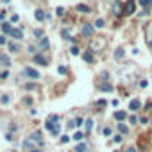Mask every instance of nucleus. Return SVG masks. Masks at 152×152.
I'll use <instances>...</instances> for the list:
<instances>
[{"instance_id":"1","label":"nucleus","mask_w":152,"mask_h":152,"mask_svg":"<svg viewBox=\"0 0 152 152\" xmlns=\"http://www.w3.org/2000/svg\"><path fill=\"white\" fill-rule=\"evenodd\" d=\"M22 74H23L25 77H30V79H39V74H38L36 70H32V68H25Z\"/></svg>"},{"instance_id":"2","label":"nucleus","mask_w":152,"mask_h":152,"mask_svg":"<svg viewBox=\"0 0 152 152\" xmlns=\"http://www.w3.org/2000/svg\"><path fill=\"white\" fill-rule=\"evenodd\" d=\"M133 13H134V2L129 0V2L125 4V11H123V15H133Z\"/></svg>"},{"instance_id":"3","label":"nucleus","mask_w":152,"mask_h":152,"mask_svg":"<svg viewBox=\"0 0 152 152\" xmlns=\"http://www.w3.org/2000/svg\"><path fill=\"white\" fill-rule=\"evenodd\" d=\"M129 109H131V111H138V109H141V102H140V100H131V102H129Z\"/></svg>"},{"instance_id":"4","label":"nucleus","mask_w":152,"mask_h":152,"mask_svg":"<svg viewBox=\"0 0 152 152\" xmlns=\"http://www.w3.org/2000/svg\"><path fill=\"white\" fill-rule=\"evenodd\" d=\"M113 116H115V120L123 122L125 118H127V113H125V111H115V115H113Z\"/></svg>"},{"instance_id":"5","label":"nucleus","mask_w":152,"mask_h":152,"mask_svg":"<svg viewBox=\"0 0 152 152\" xmlns=\"http://www.w3.org/2000/svg\"><path fill=\"white\" fill-rule=\"evenodd\" d=\"M82 34H84V36H91V34H93V25L84 23V25H82Z\"/></svg>"},{"instance_id":"6","label":"nucleus","mask_w":152,"mask_h":152,"mask_svg":"<svg viewBox=\"0 0 152 152\" xmlns=\"http://www.w3.org/2000/svg\"><path fill=\"white\" fill-rule=\"evenodd\" d=\"M29 140L30 141H38V143H41L43 138H41V133H39V131H36V133H32V134L29 136Z\"/></svg>"},{"instance_id":"7","label":"nucleus","mask_w":152,"mask_h":152,"mask_svg":"<svg viewBox=\"0 0 152 152\" xmlns=\"http://www.w3.org/2000/svg\"><path fill=\"white\" fill-rule=\"evenodd\" d=\"M9 34H11L15 39H22V38H23V32H22L20 29H11V32H9Z\"/></svg>"},{"instance_id":"8","label":"nucleus","mask_w":152,"mask_h":152,"mask_svg":"<svg viewBox=\"0 0 152 152\" xmlns=\"http://www.w3.org/2000/svg\"><path fill=\"white\" fill-rule=\"evenodd\" d=\"M34 63H38V64H41V66H47V59L41 54H36V56H34Z\"/></svg>"},{"instance_id":"9","label":"nucleus","mask_w":152,"mask_h":152,"mask_svg":"<svg viewBox=\"0 0 152 152\" xmlns=\"http://www.w3.org/2000/svg\"><path fill=\"white\" fill-rule=\"evenodd\" d=\"M0 63H2L4 66H11V59H9L5 54H0Z\"/></svg>"},{"instance_id":"10","label":"nucleus","mask_w":152,"mask_h":152,"mask_svg":"<svg viewBox=\"0 0 152 152\" xmlns=\"http://www.w3.org/2000/svg\"><path fill=\"white\" fill-rule=\"evenodd\" d=\"M86 150H88V145H86V143H82V141H81V143H77L75 152H86Z\"/></svg>"},{"instance_id":"11","label":"nucleus","mask_w":152,"mask_h":152,"mask_svg":"<svg viewBox=\"0 0 152 152\" xmlns=\"http://www.w3.org/2000/svg\"><path fill=\"white\" fill-rule=\"evenodd\" d=\"M82 138H84V134H82V133H81V131H77L75 134H74V136H72V140H75L77 143H81V141H82Z\"/></svg>"},{"instance_id":"12","label":"nucleus","mask_w":152,"mask_h":152,"mask_svg":"<svg viewBox=\"0 0 152 152\" xmlns=\"http://www.w3.org/2000/svg\"><path fill=\"white\" fill-rule=\"evenodd\" d=\"M118 131H120V134H127L129 133V127L125 123H118Z\"/></svg>"},{"instance_id":"13","label":"nucleus","mask_w":152,"mask_h":152,"mask_svg":"<svg viewBox=\"0 0 152 152\" xmlns=\"http://www.w3.org/2000/svg\"><path fill=\"white\" fill-rule=\"evenodd\" d=\"M9 50H11V52H13V54H18V52H20V47L16 45V43H9Z\"/></svg>"},{"instance_id":"14","label":"nucleus","mask_w":152,"mask_h":152,"mask_svg":"<svg viewBox=\"0 0 152 152\" xmlns=\"http://www.w3.org/2000/svg\"><path fill=\"white\" fill-rule=\"evenodd\" d=\"M77 11H81V13H90V7L84 5V4H79V5H77Z\"/></svg>"},{"instance_id":"15","label":"nucleus","mask_w":152,"mask_h":152,"mask_svg":"<svg viewBox=\"0 0 152 152\" xmlns=\"http://www.w3.org/2000/svg\"><path fill=\"white\" fill-rule=\"evenodd\" d=\"M34 15H36V18H38V20H45V18H47V15L41 11V9H36V13H34Z\"/></svg>"},{"instance_id":"16","label":"nucleus","mask_w":152,"mask_h":152,"mask_svg":"<svg viewBox=\"0 0 152 152\" xmlns=\"http://www.w3.org/2000/svg\"><path fill=\"white\" fill-rule=\"evenodd\" d=\"M138 4H140L141 7H150V5H152V0H138Z\"/></svg>"},{"instance_id":"17","label":"nucleus","mask_w":152,"mask_h":152,"mask_svg":"<svg viewBox=\"0 0 152 152\" xmlns=\"http://www.w3.org/2000/svg\"><path fill=\"white\" fill-rule=\"evenodd\" d=\"M0 27H2V30H4V32H7V34H9V32H11V29H13V27H11V25H9L7 22H4V23H2Z\"/></svg>"},{"instance_id":"18","label":"nucleus","mask_w":152,"mask_h":152,"mask_svg":"<svg viewBox=\"0 0 152 152\" xmlns=\"http://www.w3.org/2000/svg\"><path fill=\"white\" fill-rule=\"evenodd\" d=\"M39 47H41V48H48V39H47L45 36L39 39Z\"/></svg>"},{"instance_id":"19","label":"nucleus","mask_w":152,"mask_h":152,"mask_svg":"<svg viewBox=\"0 0 152 152\" xmlns=\"http://www.w3.org/2000/svg\"><path fill=\"white\" fill-rule=\"evenodd\" d=\"M82 57H84V61H86V63H91V61H93L91 52H84V56H82Z\"/></svg>"},{"instance_id":"20","label":"nucleus","mask_w":152,"mask_h":152,"mask_svg":"<svg viewBox=\"0 0 152 152\" xmlns=\"http://www.w3.org/2000/svg\"><path fill=\"white\" fill-rule=\"evenodd\" d=\"M100 91H113L111 84H100Z\"/></svg>"},{"instance_id":"21","label":"nucleus","mask_w":152,"mask_h":152,"mask_svg":"<svg viewBox=\"0 0 152 152\" xmlns=\"http://www.w3.org/2000/svg\"><path fill=\"white\" fill-rule=\"evenodd\" d=\"M84 125H86V131H90L91 127H93V120H91V118H86V120H84Z\"/></svg>"},{"instance_id":"22","label":"nucleus","mask_w":152,"mask_h":152,"mask_svg":"<svg viewBox=\"0 0 152 152\" xmlns=\"http://www.w3.org/2000/svg\"><path fill=\"white\" fill-rule=\"evenodd\" d=\"M59 133H61V125H59V123H56V125H54V129H52V134H54V136H57Z\"/></svg>"},{"instance_id":"23","label":"nucleus","mask_w":152,"mask_h":152,"mask_svg":"<svg viewBox=\"0 0 152 152\" xmlns=\"http://www.w3.org/2000/svg\"><path fill=\"white\" fill-rule=\"evenodd\" d=\"M57 120H59V116H57V115H50V116L47 118V122H50V123H56Z\"/></svg>"},{"instance_id":"24","label":"nucleus","mask_w":152,"mask_h":152,"mask_svg":"<svg viewBox=\"0 0 152 152\" xmlns=\"http://www.w3.org/2000/svg\"><path fill=\"white\" fill-rule=\"evenodd\" d=\"M104 25H106V22H104V20H100V18H98V20L95 22V27H98V29H102Z\"/></svg>"},{"instance_id":"25","label":"nucleus","mask_w":152,"mask_h":152,"mask_svg":"<svg viewBox=\"0 0 152 152\" xmlns=\"http://www.w3.org/2000/svg\"><path fill=\"white\" fill-rule=\"evenodd\" d=\"M115 57H116V59H120V57H123V48H118V50H116Z\"/></svg>"},{"instance_id":"26","label":"nucleus","mask_w":152,"mask_h":152,"mask_svg":"<svg viewBox=\"0 0 152 152\" xmlns=\"http://www.w3.org/2000/svg\"><path fill=\"white\" fill-rule=\"evenodd\" d=\"M34 36H36V38H39V39H41V38H43V30H41V29L34 30Z\"/></svg>"},{"instance_id":"27","label":"nucleus","mask_w":152,"mask_h":152,"mask_svg":"<svg viewBox=\"0 0 152 152\" xmlns=\"http://www.w3.org/2000/svg\"><path fill=\"white\" fill-rule=\"evenodd\" d=\"M63 38H64V39H70V41L74 39V38H70V32H68V30H63Z\"/></svg>"},{"instance_id":"28","label":"nucleus","mask_w":152,"mask_h":152,"mask_svg":"<svg viewBox=\"0 0 152 152\" xmlns=\"http://www.w3.org/2000/svg\"><path fill=\"white\" fill-rule=\"evenodd\" d=\"M30 145H32V141H30V140H25V141L22 143V147H25V149H29Z\"/></svg>"},{"instance_id":"29","label":"nucleus","mask_w":152,"mask_h":152,"mask_svg":"<svg viewBox=\"0 0 152 152\" xmlns=\"http://www.w3.org/2000/svg\"><path fill=\"white\" fill-rule=\"evenodd\" d=\"M111 127H104V136H111Z\"/></svg>"},{"instance_id":"30","label":"nucleus","mask_w":152,"mask_h":152,"mask_svg":"<svg viewBox=\"0 0 152 152\" xmlns=\"http://www.w3.org/2000/svg\"><path fill=\"white\" fill-rule=\"evenodd\" d=\"M70 140H72V138H70V136H66V134H64V136L61 138V143H68Z\"/></svg>"},{"instance_id":"31","label":"nucleus","mask_w":152,"mask_h":152,"mask_svg":"<svg viewBox=\"0 0 152 152\" xmlns=\"http://www.w3.org/2000/svg\"><path fill=\"white\" fill-rule=\"evenodd\" d=\"M0 102H2V104H7V102H9V97H7V95H4V97L0 98Z\"/></svg>"},{"instance_id":"32","label":"nucleus","mask_w":152,"mask_h":152,"mask_svg":"<svg viewBox=\"0 0 152 152\" xmlns=\"http://www.w3.org/2000/svg\"><path fill=\"white\" fill-rule=\"evenodd\" d=\"M129 122H131L133 125H136V123H138V118H136V116H129Z\"/></svg>"},{"instance_id":"33","label":"nucleus","mask_w":152,"mask_h":152,"mask_svg":"<svg viewBox=\"0 0 152 152\" xmlns=\"http://www.w3.org/2000/svg\"><path fill=\"white\" fill-rule=\"evenodd\" d=\"M34 88H36V84H32V82L25 84V90H34Z\"/></svg>"},{"instance_id":"34","label":"nucleus","mask_w":152,"mask_h":152,"mask_svg":"<svg viewBox=\"0 0 152 152\" xmlns=\"http://www.w3.org/2000/svg\"><path fill=\"white\" fill-rule=\"evenodd\" d=\"M79 52H81V50H79L77 47H72V54H74V56H79Z\"/></svg>"},{"instance_id":"35","label":"nucleus","mask_w":152,"mask_h":152,"mask_svg":"<svg viewBox=\"0 0 152 152\" xmlns=\"http://www.w3.org/2000/svg\"><path fill=\"white\" fill-rule=\"evenodd\" d=\"M113 141H115V143H120V141H122V134H118V136H115V138H113Z\"/></svg>"},{"instance_id":"36","label":"nucleus","mask_w":152,"mask_h":152,"mask_svg":"<svg viewBox=\"0 0 152 152\" xmlns=\"http://www.w3.org/2000/svg\"><path fill=\"white\" fill-rule=\"evenodd\" d=\"M75 125H82V123H84V120H82V118H75Z\"/></svg>"},{"instance_id":"37","label":"nucleus","mask_w":152,"mask_h":152,"mask_svg":"<svg viewBox=\"0 0 152 152\" xmlns=\"http://www.w3.org/2000/svg\"><path fill=\"white\" fill-rule=\"evenodd\" d=\"M57 72L63 75V74H66V68H64V66H59V68H57Z\"/></svg>"},{"instance_id":"38","label":"nucleus","mask_w":152,"mask_h":152,"mask_svg":"<svg viewBox=\"0 0 152 152\" xmlns=\"http://www.w3.org/2000/svg\"><path fill=\"white\" fill-rule=\"evenodd\" d=\"M7 75H9V72H2L0 74V79H7Z\"/></svg>"},{"instance_id":"39","label":"nucleus","mask_w":152,"mask_h":152,"mask_svg":"<svg viewBox=\"0 0 152 152\" xmlns=\"http://www.w3.org/2000/svg\"><path fill=\"white\" fill-rule=\"evenodd\" d=\"M5 43H7V41H5V38L0 34V45H5Z\"/></svg>"},{"instance_id":"40","label":"nucleus","mask_w":152,"mask_h":152,"mask_svg":"<svg viewBox=\"0 0 152 152\" xmlns=\"http://www.w3.org/2000/svg\"><path fill=\"white\" fill-rule=\"evenodd\" d=\"M56 13H57V16H63V13H64V11H63V7H57V11H56Z\"/></svg>"},{"instance_id":"41","label":"nucleus","mask_w":152,"mask_h":152,"mask_svg":"<svg viewBox=\"0 0 152 152\" xmlns=\"http://www.w3.org/2000/svg\"><path fill=\"white\" fill-rule=\"evenodd\" d=\"M23 102H25V104H32V98H30V97H25V100H23Z\"/></svg>"},{"instance_id":"42","label":"nucleus","mask_w":152,"mask_h":152,"mask_svg":"<svg viewBox=\"0 0 152 152\" xmlns=\"http://www.w3.org/2000/svg\"><path fill=\"white\" fill-rule=\"evenodd\" d=\"M18 20H20V18H18V15H13V16H11V22H18Z\"/></svg>"},{"instance_id":"43","label":"nucleus","mask_w":152,"mask_h":152,"mask_svg":"<svg viewBox=\"0 0 152 152\" xmlns=\"http://www.w3.org/2000/svg\"><path fill=\"white\" fill-rule=\"evenodd\" d=\"M147 84H149L147 81H141V82H140V86H141V88H147Z\"/></svg>"},{"instance_id":"44","label":"nucleus","mask_w":152,"mask_h":152,"mask_svg":"<svg viewBox=\"0 0 152 152\" xmlns=\"http://www.w3.org/2000/svg\"><path fill=\"white\" fill-rule=\"evenodd\" d=\"M106 104H107L106 100H98V102H97V106H106Z\"/></svg>"},{"instance_id":"45","label":"nucleus","mask_w":152,"mask_h":152,"mask_svg":"<svg viewBox=\"0 0 152 152\" xmlns=\"http://www.w3.org/2000/svg\"><path fill=\"white\" fill-rule=\"evenodd\" d=\"M5 140H7V141H13L15 138H13V134H7V136H5Z\"/></svg>"},{"instance_id":"46","label":"nucleus","mask_w":152,"mask_h":152,"mask_svg":"<svg viewBox=\"0 0 152 152\" xmlns=\"http://www.w3.org/2000/svg\"><path fill=\"white\" fill-rule=\"evenodd\" d=\"M145 107H147V109H152V102H150V100L147 102V106H145Z\"/></svg>"},{"instance_id":"47","label":"nucleus","mask_w":152,"mask_h":152,"mask_svg":"<svg viewBox=\"0 0 152 152\" xmlns=\"http://www.w3.org/2000/svg\"><path fill=\"white\" fill-rule=\"evenodd\" d=\"M127 152H136V149H134V147H131V149H127Z\"/></svg>"},{"instance_id":"48","label":"nucleus","mask_w":152,"mask_h":152,"mask_svg":"<svg viewBox=\"0 0 152 152\" xmlns=\"http://www.w3.org/2000/svg\"><path fill=\"white\" fill-rule=\"evenodd\" d=\"M30 152H41V150H39V149H32Z\"/></svg>"},{"instance_id":"49","label":"nucleus","mask_w":152,"mask_h":152,"mask_svg":"<svg viewBox=\"0 0 152 152\" xmlns=\"http://www.w3.org/2000/svg\"><path fill=\"white\" fill-rule=\"evenodd\" d=\"M149 45H150V47H152V41H149Z\"/></svg>"},{"instance_id":"50","label":"nucleus","mask_w":152,"mask_h":152,"mask_svg":"<svg viewBox=\"0 0 152 152\" xmlns=\"http://www.w3.org/2000/svg\"><path fill=\"white\" fill-rule=\"evenodd\" d=\"M2 2H9V0H2Z\"/></svg>"}]
</instances>
